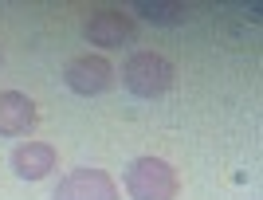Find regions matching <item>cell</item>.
Instances as JSON below:
<instances>
[{
    "label": "cell",
    "instance_id": "7a4b0ae2",
    "mask_svg": "<svg viewBox=\"0 0 263 200\" xmlns=\"http://www.w3.org/2000/svg\"><path fill=\"white\" fill-rule=\"evenodd\" d=\"M122 78H126L130 94H138V98H161L165 90H173L177 71L157 51H134L126 59V67H122Z\"/></svg>",
    "mask_w": 263,
    "mask_h": 200
},
{
    "label": "cell",
    "instance_id": "6da1fadb",
    "mask_svg": "<svg viewBox=\"0 0 263 200\" xmlns=\"http://www.w3.org/2000/svg\"><path fill=\"white\" fill-rule=\"evenodd\" d=\"M126 192L130 200H177L181 177L165 157H134L126 169Z\"/></svg>",
    "mask_w": 263,
    "mask_h": 200
},
{
    "label": "cell",
    "instance_id": "ba28073f",
    "mask_svg": "<svg viewBox=\"0 0 263 200\" xmlns=\"http://www.w3.org/2000/svg\"><path fill=\"white\" fill-rule=\"evenodd\" d=\"M134 12L149 16L154 24H181L185 20V4H149V0H142V4H134Z\"/></svg>",
    "mask_w": 263,
    "mask_h": 200
},
{
    "label": "cell",
    "instance_id": "52a82bcc",
    "mask_svg": "<svg viewBox=\"0 0 263 200\" xmlns=\"http://www.w3.org/2000/svg\"><path fill=\"white\" fill-rule=\"evenodd\" d=\"M55 161H59V153H55V145H47V142H24V145L12 149V169H16V177H24V181L47 177L55 169Z\"/></svg>",
    "mask_w": 263,
    "mask_h": 200
},
{
    "label": "cell",
    "instance_id": "3957f363",
    "mask_svg": "<svg viewBox=\"0 0 263 200\" xmlns=\"http://www.w3.org/2000/svg\"><path fill=\"white\" fill-rule=\"evenodd\" d=\"M51 200H122V192L106 169H71Z\"/></svg>",
    "mask_w": 263,
    "mask_h": 200
},
{
    "label": "cell",
    "instance_id": "277c9868",
    "mask_svg": "<svg viewBox=\"0 0 263 200\" xmlns=\"http://www.w3.org/2000/svg\"><path fill=\"white\" fill-rule=\"evenodd\" d=\"M63 83L75 94L90 98V94H102V90L114 87V63L106 55H75L63 71Z\"/></svg>",
    "mask_w": 263,
    "mask_h": 200
},
{
    "label": "cell",
    "instance_id": "5b68a950",
    "mask_svg": "<svg viewBox=\"0 0 263 200\" xmlns=\"http://www.w3.org/2000/svg\"><path fill=\"white\" fill-rule=\"evenodd\" d=\"M138 24L126 16V12H114V8H102L95 12L87 24H83V35H87L95 47H122L126 39H134Z\"/></svg>",
    "mask_w": 263,
    "mask_h": 200
},
{
    "label": "cell",
    "instance_id": "8992f818",
    "mask_svg": "<svg viewBox=\"0 0 263 200\" xmlns=\"http://www.w3.org/2000/svg\"><path fill=\"white\" fill-rule=\"evenodd\" d=\"M40 122L35 102L20 90H0V137H24Z\"/></svg>",
    "mask_w": 263,
    "mask_h": 200
}]
</instances>
